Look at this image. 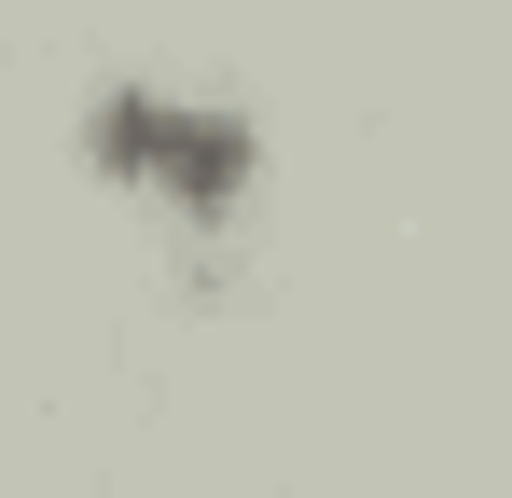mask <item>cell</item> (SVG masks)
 Returning <instances> with one entry per match:
<instances>
[{
  "instance_id": "6da1fadb",
  "label": "cell",
  "mask_w": 512,
  "mask_h": 498,
  "mask_svg": "<svg viewBox=\"0 0 512 498\" xmlns=\"http://www.w3.org/2000/svg\"><path fill=\"white\" fill-rule=\"evenodd\" d=\"M111 153L167 166L180 194H236V166H250V139H236L222 111H153V97H111Z\"/></svg>"
}]
</instances>
